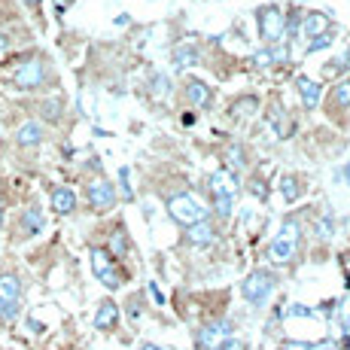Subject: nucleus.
<instances>
[{
	"label": "nucleus",
	"mask_w": 350,
	"mask_h": 350,
	"mask_svg": "<svg viewBox=\"0 0 350 350\" xmlns=\"http://www.w3.org/2000/svg\"><path fill=\"white\" fill-rule=\"evenodd\" d=\"M52 83V70H49V58L46 55H28L16 64V70L10 73V89L16 92H37L46 89Z\"/></svg>",
	"instance_id": "f257e3e1"
},
{
	"label": "nucleus",
	"mask_w": 350,
	"mask_h": 350,
	"mask_svg": "<svg viewBox=\"0 0 350 350\" xmlns=\"http://www.w3.org/2000/svg\"><path fill=\"white\" fill-rule=\"evenodd\" d=\"M278 289V274L271 268H253L244 280H241V295L250 308H265L268 299Z\"/></svg>",
	"instance_id": "f03ea898"
},
{
	"label": "nucleus",
	"mask_w": 350,
	"mask_h": 350,
	"mask_svg": "<svg viewBox=\"0 0 350 350\" xmlns=\"http://www.w3.org/2000/svg\"><path fill=\"white\" fill-rule=\"evenodd\" d=\"M299 244H301V223L295 217H289V219H284V226H280L278 238L268 244V259L278 262V265H286V262L295 259Z\"/></svg>",
	"instance_id": "7ed1b4c3"
},
{
	"label": "nucleus",
	"mask_w": 350,
	"mask_h": 350,
	"mask_svg": "<svg viewBox=\"0 0 350 350\" xmlns=\"http://www.w3.org/2000/svg\"><path fill=\"white\" fill-rule=\"evenodd\" d=\"M167 213H171L174 223H180L183 228L201 223V219H211V207H204L198 198H192V195H186V192L167 198Z\"/></svg>",
	"instance_id": "20e7f679"
},
{
	"label": "nucleus",
	"mask_w": 350,
	"mask_h": 350,
	"mask_svg": "<svg viewBox=\"0 0 350 350\" xmlns=\"http://www.w3.org/2000/svg\"><path fill=\"white\" fill-rule=\"evenodd\" d=\"M256 28H259V37L265 40L268 46L284 43V37H286V12L278 10L274 3L259 6V10H256Z\"/></svg>",
	"instance_id": "39448f33"
},
{
	"label": "nucleus",
	"mask_w": 350,
	"mask_h": 350,
	"mask_svg": "<svg viewBox=\"0 0 350 350\" xmlns=\"http://www.w3.org/2000/svg\"><path fill=\"white\" fill-rule=\"evenodd\" d=\"M22 314V280L12 271H0V323H12Z\"/></svg>",
	"instance_id": "423d86ee"
},
{
	"label": "nucleus",
	"mask_w": 350,
	"mask_h": 350,
	"mask_svg": "<svg viewBox=\"0 0 350 350\" xmlns=\"http://www.w3.org/2000/svg\"><path fill=\"white\" fill-rule=\"evenodd\" d=\"M89 259H92V274L100 280V286H104V289H119L125 284L122 271L116 268V259H113L104 247H92Z\"/></svg>",
	"instance_id": "0eeeda50"
},
{
	"label": "nucleus",
	"mask_w": 350,
	"mask_h": 350,
	"mask_svg": "<svg viewBox=\"0 0 350 350\" xmlns=\"http://www.w3.org/2000/svg\"><path fill=\"white\" fill-rule=\"evenodd\" d=\"M85 198H89L92 211L104 213V211H110V207L116 204V186H113L110 180H104V177H95V180L85 183Z\"/></svg>",
	"instance_id": "6e6552de"
},
{
	"label": "nucleus",
	"mask_w": 350,
	"mask_h": 350,
	"mask_svg": "<svg viewBox=\"0 0 350 350\" xmlns=\"http://www.w3.org/2000/svg\"><path fill=\"white\" fill-rule=\"evenodd\" d=\"M228 338H232V323L228 320L204 323V326L195 332V345H198V350H217Z\"/></svg>",
	"instance_id": "1a4fd4ad"
},
{
	"label": "nucleus",
	"mask_w": 350,
	"mask_h": 350,
	"mask_svg": "<svg viewBox=\"0 0 350 350\" xmlns=\"http://www.w3.org/2000/svg\"><path fill=\"white\" fill-rule=\"evenodd\" d=\"M46 228V213L40 204H28L22 211V217H18V238H37L40 232Z\"/></svg>",
	"instance_id": "9d476101"
},
{
	"label": "nucleus",
	"mask_w": 350,
	"mask_h": 350,
	"mask_svg": "<svg viewBox=\"0 0 350 350\" xmlns=\"http://www.w3.org/2000/svg\"><path fill=\"white\" fill-rule=\"evenodd\" d=\"M326 31H332V18H329L326 12H308V16L299 22V37H305V43L314 37H320V33H326Z\"/></svg>",
	"instance_id": "9b49d317"
},
{
	"label": "nucleus",
	"mask_w": 350,
	"mask_h": 350,
	"mask_svg": "<svg viewBox=\"0 0 350 350\" xmlns=\"http://www.w3.org/2000/svg\"><path fill=\"white\" fill-rule=\"evenodd\" d=\"M46 140V128L43 122H37V119H31V122H22L16 128V146H22V150H31V146H40Z\"/></svg>",
	"instance_id": "f8f14e48"
},
{
	"label": "nucleus",
	"mask_w": 350,
	"mask_h": 350,
	"mask_svg": "<svg viewBox=\"0 0 350 350\" xmlns=\"http://www.w3.org/2000/svg\"><path fill=\"white\" fill-rule=\"evenodd\" d=\"M49 204L58 217H70V213L77 211V192H73L70 186H55V189L49 192Z\"/></svg>",
	"instance_id": "ddd939ff"
},
{
	"label": "nucleus",
	"mask_w": 350,
	"mask_h": 350,
	"mask_svg": "<svg viewBox=\"0 0 350 350\" xmlns=\"http://www.w3.org/2000/svg\"><path fill=\"white\" fill-rule=\"evenodd\" d=\"M186 241L195 247L217 244V226H213L211 219H201V223H195V226H186Z\"/></svg>",
	"instance_id": "4468645a"
},
{
	"label": "nucleus",
	"mask_w": 350,
	"mask_h": 350,
	"mask_svg": "<svg viewBox=\"0 0 350 350\" xmlns=\"http://www.w3.org/2000/svg\"><path fill=\"white\" fill-rule=\"evenodd\" d=\"M295 89H299V98H301V104H305V110H317L320 107V98H323V89H320V83H314L311 77H295Z\"/></svg>",
	"instance_id": "2eb2a0df"
},
{
	"label": "nucleus",
	"mask_w": 350,
	"mask_h": 350,
	"mask_svg": "<svg viewBox=\"0 0 350 350\" xmlns=\"http://www.w3.org/2000/svg\"><path fill=\"white\" fill-rule=\"evenodd\" d=\"M95 329L98 332H110V329H116V323H119V305L113 299H104L98 305V311H95Z\"/></svg>",
	"instance_id": "dca6fc26"
},
{
	"label": "nucleus",
	"mask_w": 350,
	"mask_h": 350,
	"mask_svg": "<svg viewBox=\"0 0 350 350\" xmlns=\"http://www.w3.org/2000/svg\"><path fill=\"white\" fill-rule=\"evenodd\" d=\"M241 189V177L238 171H232V167H217V171L211 174V192H238Z\"/></svg>",
	"instance_id": "f3484780"
},
{
	"label": "nucleus",
	"mask_w": 350,
	"mask_h": 350,
	"mask_svg": "<svg viewBox=\"0 0 350 350\" xmlns=\"http://www.w3.org/2000/svg\"><path fill=\"white\" fill-rule=\"evenodd\" d=\"M329 113H345L350 110V77H341L338 83L332 85V92H329V100H326Z\"/></svg>",
	"instance_id": "a211bd4d"
},
{
	"label": "nucleus",
	"mask_w": 350,
	"mask_h": 350,
	"mask_svg": "<svg viewBox=\"0 0 350 350\" xmlns=\"http://www.w3.org/2000/svg\"><path fill=\"white\" fill-rule=\"evenodd\" d=\"M186 100H189L192 107H211V100H213V92H211V85L207 83H201V79H186Z\"/></svg>",
	"instance_id": "6ab92c4d"
},
{
	"label": "nucleus",
	"mask_w": 350,
	"mask_h": 350,
	"mask_svg": "<svg viewBox=\"0 0 350 350\" xmlns=\"http://www.w3.org/2000/svg\"><path fill=\"white\" fill-rule=\"evenodd\" d=\"M171 62L174 67H180V70H186V67H195L201 62V52L195 49L192 43H180V46H174V52H171Z\"/></svg>",
	"instance_id": "aec40b11"
},
{
	"label": "nucleus",
	"mask_w": 350,
	"mask_h": 350,
	"mask_svg": "<svg viewBox=\"0 0 350 350\" xmlns=\"http://www.w3.org/2000/svg\"><path fill=\"white\" fill-rule=\"evenodd\" d=\"M128 250H131V241H128V232L125 226H116L110 232V244H107V253L113 259H128Z\"/></svg>",
	"instance_id": "412c9836"
},
{
	"label": "nucleus",
	"mask_w": 350,
	"mask_h": 350,
	"mask_svg": "<svg viewBox=\"0 0 350 350\" xmlns=\"http://www.w3.org/2000/svg\"><path fill=\"white\" fill-rule=\"evenodd\" d=\"M278 189H280V195H284V204H295V201L301 198V192H305V186H301L299 177H293V174H284Z\"/></svg>",
	"instance_id": "4be33fe9"
},
{
	"label": "nucleus",
	"mask_w": 350,
	"mask_h": 350,
	"mask_svg": "<svg viewBox=\"0 0 350 350\" xmlns=\"http://www.w3.org/2000/svg\"><path fill=\"white\" fill-rule=\"evenodd\" d=\"M171 92H174L171 77H167V73H161V70L152 73V77H150V95L156 100H165V98H171Z\"/></svg>",
	"instance_id": "5701e85b"
},
{
	"label": "nucleus",
	"mask_w": 350,
	"mask_h": 350,
	"mask_svg": "<svg viewBox=\"0 0 350 350\" xmlns=\"http://www.w3.org/2000/svg\"><path fill=\"white\" fill-rule=\"evenodd\" d=\"M37 113H40V119H46V122H62V116H64V104H62L58 98L40 100V104H37Z\"/></svg>",
	"instance_id": "b1692460"
},
{
	"label": "nucleus",
	"mask_w": 350,
	"mask_h": 350,
	"mask_svg": "<svg viewBox=\"0 0 350 350\" xmlns=\"http://www.w3.org/2000/svg\"><path fill=\"white\" fill-rule=\"evenodd\" d=\"M232 119H244V116H253L256 110H259V100H256L253 95H247V98H238V100H232Z\"/></svg>",
	"instance_id": "393cba45"
},
{
	"label": "nucleus",
	"mask_w": 350,
	"mask_h": 350,
	"mask_svg": "<svg viewBox=\"0 0 350 350\" xmlns=\"http://www.w3.org/2000/svg\"><path fill=\"white\" fill-rule=\"evenodd\" d=\"M213 195V213L219 219H228L232 217V207H234V195L232 192H211Z\"/></svg>",
	"instance_id": "a878e982"
},
{
	"label": "nucleus",
	"mask_w": 350,
	"mask_h": 350,
	"mask_svg": "<svg viewBox=\"0 0 350 350\" xmlns=\"http://www.w3.org/2000/svg\"><path fill=\"white\" fill-rule=\"evenodd\" d=\"M332 43H335V28L326 31V33H320V37H314V40H308V43H305V52H308V55H314V52L329 49Z\"/></svg>",
	"instance_id": "bb28decb"
},
{
	"label": "nucleus",
	"mask_w": 350,
	"mask_h": 350,
	"mask_svg": "<svg viewBox=\"0 0 350 350\" xmlns=\"http://www.w3.org/2000/svg\"><path fill=\"white\" fill-rule=\"evenodd\" d=\"M228 167H232V171H241V167L247 165V159H244V146L241 144H234V146H228Z\"/></svg>",
	"instance_id": "cd10ccee"
},
{
	"label": "nucleus",
	"mask_w": 350,
	"mask_h": 350,
	"mask_svg": "<svg viewBox=\"0 0 350 350\" xmlns=\"http://www.w3.org/2000/svg\"><path fill=\"white\" fill-rule=\"evenodd\" d=\"M128 180H131V171H128V167H119V189H122V198L134 201V189H131V183H128Z\"/></svg>",
	"instance_id": "c85d7f7f"
},
{
	"label": "nucleus",
	"mask_w": 350,
	"mask_h": 350,
	"mask_svg": "<svg viewBox=\"0 0 350 350\" xmlns=\"http://www.w3.org/2000/svg\"><path fill=\"white\" fill-rule=\"evenodd\" d=\"M140 317H144V301H140V295H131L128 299V320L137 323Z\"/></svg>",
	"instance_id": "c756f323"
},
{
	"label": "nucleus",
	"mask_w": 350,
	"mask_h": 350,
	"mask_svg": "<svg viewBox=\"0 0 350 350\" xmlns=\"http://www.w3.org/2000/svg\"><path fill=\"white\" fill-rule=\"evenodd\" d=\"M317 234H320L323 241L332 238V234H335V219H332V217H323L320 223H317Z\"/></svg>",
	"instance_id": "7c9ffc66"
},
{
	"label": "nucleus",
	"mask_w": 350,
	"mask_h": 350,
	"mask_svg": "<svg viewBox=\"0 0 350 350\" xmlns=\"http://www.w3.org/2000/svg\"><path fill=\"white\" fill-rule=\"evenodd\" d=\"M345 70H347V67H345V62H341V58H332L329 64H323V77H341Z\"/></svg>",
	"instance_id": "2f4dec72"
},
{
	"label": "nucleus",
	"mask_w": 350,
	"mask_h": 350,
	"mask_svg": "<svg viewBox=\"0 0 350 350\" xmlns=\"http://www.w3.org/2000/svg\"><path fill=\"white\" fill-rule=\"evenodd\" d=\"M284 317H314V308H305V305H293L284 311Z\"/></svg>",
	"instance_id": "473e14b6"
},
{
	"label": "nucleus",
	"mask_w": 350,
	"mask_h": 350,
	"mask_svg": "<svg viewBox=\"0 0 350 350\" xmlns=\"http://www.w3.org/2000/svg\"><path fill=\"white\" fill-rule=\"evenodd\" d=\"M253 67H268V64H274L271 62V49H262V52H256V55L250 58Z\"/></svg>",
	"instance_id": "72a5a7b5"
},
{
	"label": "nucleus",
	"mask_w": 350,
	"mask_h": 350,
	"mask_svg": "<svg viewBox=\"0 0 350 350\" xmlns=\"http://www.w3.org/2000/svg\"><path fill=\"white\" fill-rule=\"evenodd\" d=\"M250 192L256 195V198H262V201H265V198H268V186H265V183H262V180H259V177H256V180H250Z\"/></svg>",
	"instance_id": "f704fd0d"
},
{
	"label": "nucleus",
	"mask_w": 350,
	"mask_h": 350,
	"mask_svg": "<svg viewBox=\"0 0 350 350\" xmlns=\"http://www.w3.org/2000/svg\"><path fill=\"white\" fill-rule=\"evenodd\" d=\"M314 345H308V341H284V345H280V350H311Z\"/></svg>",
	"instance_id": "c9c22d12"
},
{
	"label": "nucleus",
	"mask_w": 350,
	"mask_h": 350,
	"mask_svg": "<svg viewBox=\"0 0 350 350\" xmlns=\"http://www.w3.org/2000/svg\"><path fill=\"white\" fill-rule=\"evenodd\" d=\"M217 350H247V345L241 338H228V341H223Z\"/></svg>",
	"instance_id": "e433bc0d"
},
{
	"label": "nucleus",
	"mask_w": 350,
	"mask_h": 350,
	"mask_svg": "<svg viewBox=\"0 0 350 350\" xmlns=\"http://www.w3.org/2000/svg\"><path fill=\"white\" fill-rule=\"evenodd\" d=\"M150 293H152V299H156L159 305H165V295H161V289H159L156 280H150Z\"/></svg>",
	"instance_id": "4c0bfd02"
},
{
	"label": "nucleus",
	"mask_w": 350,
	"mask_h": 350,
	"mask_svg": "<svg viewBox=\"0 0 350 350\" xmlns=\"http://www.w3.org/2000/svg\"><path fill=\"white\" fill-rule=\"evenodd\" d=\"M341 317H345V335H350V301L345 305V311H341Z\"/></svg>",
	"instance_id": "58836bf2"
},
{
	"label": "nucleus",
	"mask_w": 350,
	"mask_h": 350,
	"mask_svg": "<svg viewBox=\"0 0 350 350\" xmlns=\"http://www.w3.org/2000/svg\"><path fill=\"white\" fill-rule=\"evenodd\" d=\"M25 6H28L31 12H40V6H43V0H22Z\"/></svg>",
	"instance_id": "ea45409f"
},
{
	"label": "nucleus",
	"mask_w": 350,
	"mask_h": 350,
	"mask_svg": "<svg viewBox=\"0 0 350 350\" xmlns=\"http://www.w3.org/2000/svg\"><path fill=\"white\" fill-rule=\"evenodd\" d=\"M311 350H338V345H329V341H320V345H314Z\"/></svg>",
	"instance_id": "a19ab883"
},
{
	"label": "nucleus",
	"mask_w": 350,
	"mask_h": 350,
	"mask_svg": "<svg viewBox=\"0 0 350 350\" xmlns=\"http://www.w3.org/2000/svg\"><path fill=\"white\" fill-rule=\"evenodd\" d=\"M6 49H10V37H6V33H0V55H3Z\"/></svg>",
	"instance_id": "79ce46f5"
},
{
	"label": "nucleus",
	"mask_w": 350,
	"mask_h": 350,
	"mask_svg": "<svg viewBox=\"0 0 350 350\" xmlns=\"http://www.w3.org/2000/svg\"><path fill=\"white\" fill-rule=\"evenodd\" d=\"M140 350H165L161 345H152V341H144V345H140Z\"/></svg>",
	"instance_id": "37998d69"
},
{
	"label": "nucleus",
	"mask_w": 350,
	"mask_h": 350,
	"mask_svg": "<svg viewBox=\"0 0 350 350\" xmlns=\"http://www.w3.org/2000/svg\"><path fill=\"white\" fill-rule=\"evenodd\" d=\"M345 177H347V186H350V161L345 165Z\"/></svg>",
	"instance_id": "c03bdc74"
},
{
	"label": "nucleus",
	"mask_w": 350,
	"mask_h": 350,
	"mask_svg": "<svg viewBox=\"0 0 350 350\" xmlns=\"http://www.w3.org/2000/svg\"><path fill=\"white\" fill-rule=\"evenodd\" d=\"M0 228H3V204H0Z\"/></svg>",
	"instance_id": "a18cd8bd"
},
{
	"label": "nucleus",
	"mask_w": 350,
	"mask_h": 350,
	"mask_svg": "<svg viewBox=\"0 0 350 350\" xmlns=\"http://www.w3.org/2000/svg\"><path fill=\"white\" fill-rule=\"evenodd\" d=\"M345 286H347V289H350V274H347V284H345Z\"/></svg>",
	"instance_id": "49530a36"
}]
</instances>
